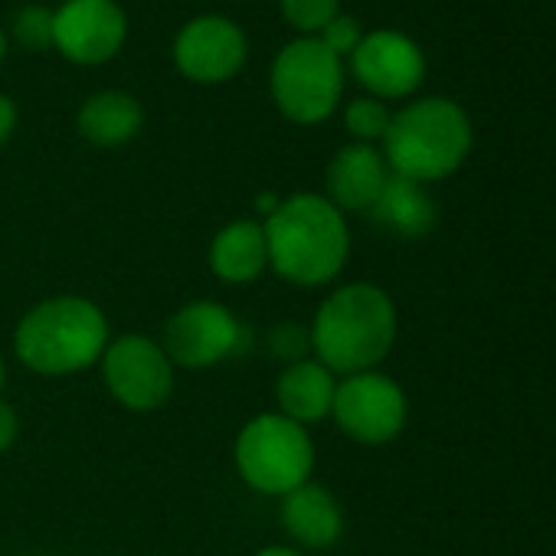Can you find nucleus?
I'll return each mask as SVG.
<instances>
[{
	"label": "nucleus",
	"instance_id": "f257e3e1",
	"mask_svg": "<svg viewBox=\"0 0 556 556\" xmlns=\"http://www.w3.org/2000/svg\"><path fill=\"white\" fill-rule=\"evenodd\" d=\"M268 242V268L299 289L331 286L351 258L348 216L325 193L282 197L278 210L262 219Z\"/></svg>",
	"mask_w": 556,
	"mask_h": 556
},
{
	"label": "nucleus",
	"instance_id": "f03ea898",
	"mask_svg": "<svg viewBox=\"0 0 556 556\" xmlns=\"http://www.w3.org/2000/svg\"><path fill=\"white\" fill-rule=\"evenodd\" d=\"M396 305L374 282H351L334 289L315 321L312 351L334 377L377 370L396 344Z\"/></svg>",
	"mask_w": 556,
	"mask_h": 556
},
{
	"label": "nucleus",
	"instance_id": "7ed1b4c3",
	"mask_svg": "<svg viewBox=\"0 0 556 556\" xmlns=\"http://www.w3.org/2000/svg\"><path fill=\"white\" fill-rule=\"evenodd\" d=\"M471 141V118L455 99L422 96L393 112L380 151L396 177L435 184L452 177L468 161Z\"/></svg>",
	"mask_w": 556,
	"mask_h": 556
},
{
	"label": "nucleus",
	"instance_id": "20e7f679",
	"mask_svg": "<svg viewBox=\"0 0 556 556\" xmlns=\"http://www.w3.org/2000/svg\"><path fill=\"white\" fill-rule=\"evenodd\" d=\"M109 341L105 312L83 295H56L34 305L14 331L21 364L40 377H76L96 367Z\"/></svg>",
	"mask_w": 556,
	"mask_h": 556
},
{
	"label": "nucleus",
	"instance_id": "39448f33",
	"mask_svg": "<svg viewBox=\"0 0 556 556\" xmlns=\"http://www.w3.org/2000/svg\"><path fill=\"white\" fill-rule=\"evenodd\" d=\"M239 478L268 497H286L312 481L315 442L305 426L282 413H258L236 435Z\"/></svg>",
	"mask_w": 556,
	"mask_h": 556
},
{
	"label": "nucleus",
	"instance_id": "423d86ee",
	"mask_svg": "<svg viewBox=\"0 0 556 556\" xmlns=\"http://www.w3.org/2000/svg\"><path fill=\"white\" fill-rule=\"evenodd\" d=\"M268 92L275 109L292 125H321L341 109L344 60H338L318 37H295L271 60Z\"/></svg>",
	"mask_w": 556,
	"mask_h": 556
},
{
	"label": "nucleus",
	"instance_id": "0eeeda50",
	"mask_svg": "<svg viewBox=\"0 0 556 556\" xmlns=\"http://www.w3.org/2000/svg\"><path fill=\"white\" fill-rule=\"evenodd\" d=\"M99 367L115 403L131 413H154L174 393V364L161 341L148 334H122L109 341Z\"/></svg>",
	"mask_w": 556,
	"mask_h": 556
},
{
	"label": "nucleus",
	"instance_id": "6e6552de",
	"mask_svg": "<svg viewBox=\"0 0 556 556\" xmlns=\"http://www.w3.org/2000/svg\"><path fill=\"white\" fill-rule=\"evenodd\" d=\"M406 416H409V403L393 377L380 370H367L338 380L331 419L348 439L361 445H387L403 432Z\"/></svg>",
	"mask_w": 556,
	"mask_h": 556
},
{
	"label": "nucleus",
	"instance_id": "1a4fd4ad",
	"mask_svg": "<svg viewBox=\"0 0 556 556\" xmlns=\"http://www.w3.org/2000/svg\"><path fill=\"white\" fill-rule=\"evenodd\" d=\"M174 66L197 86H219L242 73L249 60L245 30L223 14H197L174 37Z\"/></svg>",
	"mask_w": 556,
	"mask_h": 556
},
{
	"label": "nucleus",
	"instance_id": "9d476101",
	"mask_svg": "<svg viewBox=\"0 0 556 556\" xmlns=\"http://www.w3.org/2000/svg\"><path fill=\"white\" fill-rule=\"evenodd\" d=\"M128 43L118 0H63L53 11V50L76 66H105Z\"/></svg>",
	"mask_w": 556,
	"mask_h": 556
},
{
	"label": "nucleus",
	"instance_id": "9b49d317",
	"mask_svg": "<svg viewBox=\"0 0 556 556\" xmlns=\"http://www.w3.org/2000/svg\"><path fill=\"white\" fill-rule=\"evenodd\" d=\"M239 344H242L239 318L226 305L210 302V299L177 308L167 318L164 338H161V348L170 357V364L187 367V370L216 367L226 357H232Z\"/></svg>",
	"mask_w": 556,
	"mask_h": 556
},
{
	"label": "nucleus",
	"instance_id": "f8f14e48",
	"mask_svg": "<svg viewBox=\"0 0 556 556\" xmlns=\"http://www.w3.org/2000/svg\"><path fill=\"white\" fill-rule=\"evenodd\" d=\"M361 89L380 102L413 99L426 83V53L403 30H370L348 60Z\"/></svg>",
	"mask_w": 556,
	"mask_h": 556
},
{
	"label": "nucleus",
	"instance_id": "ddd939ff",
	"mask_svg": "<svg viewBox=\"0 0 556 556\" xmlns=\"http://www.w3.org/2000/svg\"><path fill=\"white\" fill-rule=\"evenodd\" d=\"M390 164L383 157V151L377 144H344L325 174V187H328V200L341 210V213H370L374 203L380 200L387 180H390Z\"/></svg>",
	"mask_w": 556,
	"mask_h": 556
},
{
	"label": "nucleus",
	"instance_id": "4468645a",
	"mask_svg": "<svg viewBox=\"0 0 556 556\" xmlns=\"http://www.w3.org/2000/svg\"><path fill=\"white\" fill-rule=\"evenodd\" d=\"M334 393H338V377L312 357L289 364L275 380L278 413L289 416L292 422H299L305 429L331 416Z\"/></svg>",
	"mask_w": 556,
	"mask_h": 556
},
{
	"label": "nucleus",
	"instance_id": "2eb2a0df",
	"mask_svg": "<svg viewBox=\"0 0 556 556\" xmlns=\"http://www.w3.org/2000/svg\"><path fill=\"white\" fill-rule=\"evenodd\" d=\"M278 514H282L286 533L305 549H328L344 533V514L338 497L315 481L286 494Z\"/></svg>",
	"mask_w": 556,
	"mask_h": 556
},
{
	"label": "nucleus",
	"instance_id": "dca6fc26",
	"mask_svg": "<svg viewBox=\"0 0 556 556\" xmlns=\"http://www.w3.org/2000/svg\"><path fill=\"white\" fill-rule=\"evenodd\" d=\"M210 268L226 286H245L268 268L262 219H232L210 242Z\"/></svg>",
	"mask_w": 556,
	"mask_h": 556
},
{
	"label": "nucleus",
	"instance_id": "f3484780",
	"mask_svg": "<svg viewBox=\"0 0 556 556\" xmlns=\"http://www.w3.org/2000/svg\"><path fill=\"white\" fill-rule=\"evenodd\" d=\"M79 135L96 148H122L144 128V105L122 89L92 92L76 112Z\"/></svg>",
	"mask_w": 556,
	"mask_h": 556
},
{
	"label": "nucleus",
	"instance_id": "a211bd4d",
	"mask_svg": "<svg viewBox=\"0 0 556 556\" xmlns=\"http://www.w3.org/2000/svg\"><path fill=\"white\" fill-rule=\"evenodd\" d=\"M367 216H374V223L393 232L396 239H426L439 223V206L426 184L390 174L380 200Z\"/></svg>",
	"mask_w": 556,
	"mask_h": 556
},
{
	"label": "nucleus",
	"instance_id": "6ab92c4d",
	"mask_svg": "<svg viewBox=\"0 0 556 556\" xmlns=\"http://www.w3.org/2000/svg\"><path fill=\"white\" fill-rule=\"evenodd\" d=\"M390 122H393L390 105L374 96H357L344 105V128L357 144H383Z\"/></svg>",
	"mask_w": 556,
	"mask_h": 556
},
{
	"label": "nucleus",
	"instance_id": "aec40b11",
	"mask_svg": "<svg viewBox=\"0 0 556 556\" xmlns=\"http://www.w3.org/2000/svg\"><path fill=\"white\" fill-rule=\"evenodd\" d=\"M11 37L30 53L53 50V8H47V4L17 8L14 21H11Z\"/></svg>",
	"mask_w": 556,
	"mask_h": 556
},
{
	"label": "nucleus",
	"instance_id": "412c9836",
	"mask_svg": "<svg viewBox=\"0 0 556 556\" xmlns=\"http://www.w3.org/2000/svg\"><path fill=\"white\" fill-rule=\"evenodd\" d=\"M278 11L299 37H318L341 14V0H278Z\"/></svg>",
	"mask_w": 556,
	"mask_h": 556
},
{
	"label": "nucleus",
	"instance_id": "4be33fe9",
	"mask_svg": "<svg viewBox=\"0 0 556 556\" xmlns=\"http://www.w3.org/2000/svg\"><path fill=\"white\" fill-rule=\"evenodd\" d=\"M318 40L338 56V60H351V53L361 47V40H364V27H361V21L357 17H351V14H338L321 34H318Z\"/></svg>",
	"mask_w": 556,
	"mask_h": 556
},
{
	"label": "nucleus",
	"instance_id": "5701e85b",
	"mask_svg": "<svg viewBox=\"0 0 556 556\" xmlns=\"http://www.w3.org/2000/svg\"><path fill=\"white\" fill-rule=\"evenodd\" d=\"M268 351L275 357H282L286 367L295 361H305V351H312V331H305L299 325H278L268 334Z\"/></svg>",
	"mask_w": 556,
	"mask_h": 556
},
{
	"label": "nucleus",
	"instance_id": "b1692460",
	"mask_svg": "<svg viewBox=\"0 0 556 556\" xmlns=\"http://www.w3.org/2000/svg\"><path fill=\"white\" fill-rule=\"evenodd\" d=\"M17 439H21V416L8 400H0V455L11 452Z\"/></svg>",
	"mask_w": 556,
	"mask_h": 556
},
{
	"label": "nucleus",
	"instance_id": "393cba45",
	"mask_svg": "<svg viewBox=\"0 0 556 556\" xmlns=\"http://www.w3.org/2000/svg\"><path fill=\"white\" fill-rule=\"evenodd\" d=\"M17 122H21V115H17V102H14L11 96L0 92V151H4V148H8V141L14 138Z\"/></svg>",
	"mask_w": 556,
	"mask_h": 556
},
{
	"label": "nucleus",
	"instance_id": "a878e982",
	"mask_svg": "<svg viewBox=\"0 0 556 556\" xmlns=\"http://www.w3.org/2000/svg\"><path fill=\"white\" fill-rule=\"evenodd\" d=\"M278 203H282V197H275V193H262V197H255V213H258L262 219H268V216L278 210Z\"/></svg>",
	"mask_w": 556,
	"mask_h": 556
},
{
	"label": "nucleus",
	"instance_id": "bb28decb",
	"mask_svg": "<svg viewBox=\"0 0 556 556\" xmlns=\"http://www.w3.org/2000/svg\"><path fill=\"white\" fill-rule=\"evenodd\" d=\"M255 556H305V553H299L295 546H282V543H275V546H262Z\"/></svg>",
	"mask_w": 556,
	"mask_h": 556
},
{
	"label": "nucleus",
	"instance_id": "cd10ccee",
	"mask_svg": "<svg viewBox=\"0 0 556 556\" xmlns=\"http://www.w3.org/2000/svg\"><path fill=\"white\" fill-rule=\"evenodd\" d=\"M8 50H11V43H8V34H4V27H0V63L8 60Z\"/></svg>",
	"mask_w": 556,
	"mask_h": 556
},
{
	"label": "nucleus",
	"instance_id": "c85d7f7f",
	"mask_svg": "<svg viewBox=\"0 0 556 556\" xmlns=\"http://www.w3.org/2000/svg\"><path fill=\"white\" fill-rule=\"evenodd\" d=\"M4 383H8V367H4V357H0V393H4Z\"/></svg>",
	"mask_w": 556,
	"mask_h": 556
}]
</instances>
